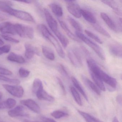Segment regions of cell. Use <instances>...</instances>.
Instances as JSON below:
<instances>
[{
    "label": "cell",
    "mask_w": 122,
    "mask_h": 122,
    "mask_svg": "<svg viewBox=\"0 0 122 122\" xmlns=\"http://www.w3.org/2000/svg\"><path fill=\"white\" fill-rule=\"evenodd\" d=\"M87 63L89 71L95 74L103 82H105L111 87H116L117 82L115 78L110 76L101 70L94 60L90 58H87Z\"/></svg>",
    "instance_id": "obj_1"
},
{
    "label": "cell",
    "mask_w": 122,
    "mask_h": 122,
    "mask_svg": "<svg viewBox=\"0 0 122 122\" xmlns=\"http://www.w3.org/2000/svg\"><path fill=\"white\" fill-rule=\"evenodd\" d=\"M37 29L42 35L53 46L58 55L62 58H64L65 53L60 44L47 27L43 24H40L38 25Z\"/></svg>",
    "instance_id": "obj_2"
},
{
    "label": "cell",
    "mask_w": 122,
    "mask_h": 122,
    "mask_svg": "<svg viewBox=\"0 0 122 122\" xmlns=\"http://www.w3.org/2000/svg\"><path fill=\"white\" fill-rule=\"evenodd\" d=\"M0 11L14 16L18 19L31 22H35L33 17L27 12L15 10L8 6H0Z\"/></svg>",
    "instance_id": "obj_3"
},
{
    "label": "cell",
    "mask_w": 122,
    "mask_h": 122,
    "mask_svg": "<svg viewBox=\"0 0 122 122\" xmlns=\"http://www.w3.org/2000/svg\"><path fill=\"white\" fill-rule=\"evenodd\" d=\"M75 35L79 40L82 41L90 47L91 48L101 60H105V56L104 51L98 45L87 37L82 32L76 31Z\"/></svg>",
    "instance_id": "obj_4"
},
{
    "label": "cell",
    "mask_w": 122,
    "mask_h": 122,
    "mask_svg": "<svg viewBox=\"0 0 122 122\" xmlns=\"http://www.w3.org/2000/svg\"><path fill=\"white\" fill-rule=\"evenodd\" d=\"M67 54L69 60L75 67L80 68L83 66L82 57L78 48L75 47L69 48Z\"/></svg>",
    "instance_id": "obj_5"
},
{
    "label": "cell",
    "mask_w": 122,
    "mask_h": 122,
    "mask_svg": "<svg viewBox=\"0 0 122 122\" xmlns=\"http://www.w3.org/2000/svg\"><path fill=\"white\" fill-rule=\"evenodd\" d=\"M14 25L16 34L20 37L30 39H32L34 37V30L32 27L19 23H16Z\"/></svg>",
    "instance_id": "obj_6"
},
{
    "label": "cell",
    "mask_w": 122,
    "mask_h": 122,
    "mask_svg": "<svg viewBox=\"0 0 122 122\" xmlns=\"http://www.w3.org/2000/svg\"><path fill=\"white\" fill-rule=\"evenodd\" d=\"M66 7L68 12L75 17L80 18L81 17V10L79 5L73 0H66Z\"/></svg>",
    "instance_id": "obj_7"
},
{
    "label": "cell",
    "mask_w": 122,
    "mask_h": 122,
    "mask_svg": "<svg viewBox=\"0 0 122 122\" xmlns=\"http://www.w3.org/2000/svg\"><path fill=\"white\" fill-rule=\"evenodd\" d=\"M3 87L11 95L17 98L22 97L24 94V89L20 86H13L4 84Z\"/></svg>",
    "instance_id": "obj_8"
},
{
    "label": "cell",
    "mask_w": 122,
    "mask_h": 122,
    "mask_svg": "<svg viewBox=\"0 0 122 122\" xmlns=\"http://www.w3.org/2000/svg\"><path fill=\"white\" fill-rule=\"evenodd\" d=\"M44 13L47 23L51 30L53 32L58 30V25L57 22L48 10L45 8L44 9Z\"/></svg>",
    "instance_id": "obj_9"
},
{
    "label": "cell",
    "mask_w": 122,
    "mask_h": 122,
    "mask_svg": "<svg viewBox=\"0 0 122 122\" xmlns=\"http://www.w3.org/2000/svg\"><path fill=\"white\" fill-rule=\"evenodd\" d=\"M20 103L22 105L27 107L34 112L39 113L41 111V109L38 104L32 99L22 100L20 101Z\"/></svg>",
    "instance_id": "obj_10"
},
{
    "label": "cell",
    "mask_w": 122,
    "mask_h": 122,
    "mask_svg": "<svg viewBox=\"0 0 122 122\" xmlns=\"http://www.w3.org/2000/svg\"><path fill=\"white\" fill-rule=\"evenodd\" d=\"M0 32L5 34H16L15 30V25L8 22L0 23Z\"/></svg>",
    "instance_id": "obj_11"
},
{
    "label": "cell",
    "mask_w": 122,
    "mask_h": 122,
    "mask_svg": "<svg viewBox=\"0 0 122 122\" xmlns=\"http://www.w3.org/2000/svg\"><path fill=\"white\" fill-rule=\"evenodd\" d=\"M25 56L27 59L29 60L32 59L35 54L40 55V52L37 48L33 47L31 44L25 43Z\"/></svg>",
    "instance_id": "obj_12"
},
{
    "label": "cell",
    "mask_w": 122,
    "mask_h": 122,
    "mask_svg": "<svg viewBox=\"0 0 122 122\" xmlns=\"http://www.w3.org/2000/svg\"><path fill=\"white\" fill-rule=\"evenodd\" d=\"M122 46L118 43H113L109 47V50L111 54L117 57H122Z\"/></svg>",
    "instance_id": "obj_13"
},
{
    "label": "cell",
    "mask_w": 122,
    "mask_h": 122,
    "mask_svg": "<svg viewBox=\"0 0 122 122\" xmlns=\"http://www.w3.org/2000/svg\"><path fill=\"white\" fill-rule=\"evenodd\" d=\"M35 95L37 98L40 100L51 102H54L55 100V98L47 93L44 90L43 87L38 90Z\"/></svg>",
    "instance_id": "obj_14"
},
{
    "label": "cell",
    "mask_w": 122,
    "mask_h": 122,
    "mask_svg": "<svg viewBox=\"0 0 122 122\" xmlns=\"http://www.w3.org/2000/svg\"><path fill=\"white\" fill-rule=\"evenodd\" d=\"M8 114L12 117L24 116L27 115L25 111L24 108L22 106H18L8 112Z\"/></svg>",
    "instance_id": "obj_15"
},
{
    "label": "cell",
    "mask_w": 122,
    "mask_h": 122,
    "mask_svg": "<svg viewBox=\"0 0 122 122\" xmlns=\"http://www.w3.org/2000/svg\"><path fill=\"white\" fill-rule=\"evenodd\" d=\"M59 23L61 27L63 28L64 31L66 33L67 35L68 36L71 38L73 40L78 42H81V41L80 40H79L77 36L75 35H74L73 33L71 32V30L68 28L66 23L62 20H58Z\"/></svg>",
    "instance_id": "obj_16"
},
{
    "label": "cell",
    "mask_w": 122,
    "mask_h": 122,
    "mask_svg": "<svg viewBox=\"0 0 122 122\" xmlns=\"http://www.w3.org/2000/svg\"><path fill=\"white\" fill-rule=\"evenodd\" d=\"M100 16L101 18L111 30L114 31H117V27L115 23L107 14L101 12Z\"/></svg>",
    "instance_id": "obj_17"
},
{
    "label": "cell",
    "mask_w": 122,
    "mask_h": 122,
    "mask_svg": "<svg viewBox=\"0 0 122 122\" xmlns=\"http://www.w3.org/2000/svg\"><path fill=\"white\" fill-rule=\"evenodd\" d=\"M81 15L88 22L92 23L93 25L96 23V18L93 14L91 12L86 10L82 9Z\"/></svg>",
    "instance_id": "obj_18"
},
{
    "label": "cell",
    "mask_w": 122,
    "mask_h": 122,
    "mask_svg": "<svg viewBox=\"0 0 122 122\" xmlns=\"http://www.w3.org/2000/svg\"><path fill=\"white\" fill-rule=\"evenodd\" d=\"M82 78L83 81L85 83L87 86L89 87V88H90L97 95L99 96L101 94L100 90L95 84H94L89 79L85 76H83Z\"/></svg>",
    "instance_id": "obj_19"
},
{
    "label": "cell",
    "mask_w": 122,
    "mask_h": 122,
    "mask_svg": "<svg viewBox=\"0 0 122 122\" xmlns=\"http://www.w3.org/2000/svg\"><path fill=\"white\" fill-rule=\"evenodd\" d=\"M101 2L112 8V9L113 10V12L116 14L121 16L122 15L121 10L118 7V5L115 1H113V0H102V1H101Z\"/></svg>",
    "instance_id": "obj_20"
},
{
    "label": "cell",
    "mask_w": 122,
    "mask_h": 122,
    "mask_svg": "<svg viewBox=\"0 0 122 122\" xmlns=\"http://www.w3.org/2000/svg\"><path fill=\"white\" fill-rule=\"evenodd\" d=\"M7 59L11 62L19 63H24L25 61L22 56L13 52L11 53L8 55Z\"/></svg>",
    "instance_id": "obj_21"
},
{
    "label": "cell",
    "mask_w": 122,
    "mask_h": 122,
    "mask_svg": "<svg viewBox=\"0 0 122 122\" xmlns=\"http://www.w3.org/2000/svg\"><path fill=\"white\" fill-rule=\"evenodd\" d=\"M90 73L91 77L94 82L95 83V85L97 86L100 89V90H101L103 91H105L106 90L105 87L102 80L98 76H97L93 73L90 71Z\"/></svg>",
    "instance_id": "obj_22"
},
{
    "label": "cell",
    "mask_w": 122,
    "mask_h": 122,
    "mask_svg": "<svg viewBox=\"0 0 122 122\" xmlns=\"http://www.w3.org/2000/svg\"><path fill=\"white\" fill-rule=\"evenodd\" d=\"M53 33L62 45L63 47L64 48H66L69 44V41L68 39L62 33L59 31L58 30Z\"/></svg>",
    "instance_id": "obj_23"
},
{
    "label": "cell",
    "mask_w": 122,
    "mask_h": 122,
    "mask_svg": "<svg viewBox=\"0 0 122 122\" xmlns=\"http://www.w3.org/2000/svg\"><path fill=\"white\" fill-rule=\"evenodd\" d=\"M50 7L53 13L58 17H61L63 15V11L61 6L56 3H51Z\"/></svg>",
    "instance_id": "obj_24"
},
{
    "label": "cell",
    "mask_w": 122,
    "mask_h": 122,
    "mask_svg": "<svg viewBox=\"0 0 122 122\" xmlns=\"http://www.w3.org/2000/svg\"><path fill=\"white\" fill-rule=\"evenodd\" d=\"M71 80H72V82L73 84V85L75 87L77 88V90L80 92L81 93L82 95L85 99L88 101V98L87 97V96L86 95L85 92L84 91L83 88L81 86V85L80 83H79L77 80L74 77H71Z\"/></svg>",
    "instance_id": "obj_25"
},
{
    "label": "cell",
    "mask_w": 122,
    "mask_h": 122,
    "mask_svg": "<svg viewBox=\"0 0 122 122\" xmlns=\"http://www.w3.org/2000/svg\"><path fill=\"white\" fill-rule=\"evenodd\" d=\"M78 111L86 122H103L85 112L79 110H78Z\"/></svg>",
    "instance_id": "obj_26"
},
{
    "label": "cell",
    "mask_w": 122,
    "mask_h": 122,
    "mask_svg": "<svg viewBox=\"0 0 122 122\" xmlns=\"http://www.w3.org/2000/svg\"><path fill=\"white\" fill-rule=\"evenodd\" d=\"M42 51L44 56L48 60L51 61L55 60V54L53 51L48 47L46 46H43L42 47Z\"/></svg>",
    "instance_id": "obj_27"
},
{
    "label": "cell",
    "mask_w": 122,
    "mask_h": 122,
    "mask_svg": "<svg viewBox=\"0 0 122 122\" xmlns=\"http://www.w3.org/2000/svg\"><path fill=\"white\" fill-rule=\"evenodd\" d=\"M67 20L69 23L72 25V27L74 28L75 30H76V31L80 32H82V28L81 25L77 21L70 16L68 17Z\"/></svg>",
    "instance_id": "obj_28"
},
{
    "label": "cell",
    "mask_w": 122,
    "mask_h": 122,
    "mask_svg": "<svg viewBox=\"0 0 122 122\" xmlns=\"http://www.w3.org/2000/svg\"><path fill=\"white\" fill-rule=\"evenodd\" d=\"M43 87L42 81L39 78H36L33 83L32 89L33 93L36 94L38 90Z\"/></svg>",
    "instance_id": "obj_29"
},
{
    "label": "cell",
    "mask_w": 122,
    "mask_h": 122,
    "mask_svg": "<svg viewBox=\"0 0 122 122\" xmlns=\"http://www.w3.org/2000/svg\"><path fill=\"white\" fill-rule=\"evenodd\" d=\"M70 89L71 93H72L76 102L80 106H82V100H81V98L78 92L76 90L75 88L73 86L70 87Z\"/></svg>",
    "instance_id": "obj_30"
},
{
    "label": "cell",
    "mask_w": 122,
    "mask_h": 122,
    "mask_svg": "<svg viewBox=\"0 0 122 122\" xmlns=\"http://www.w3.org/2000/svg\"><path fill=\"white\" fill-rule=\"evenodd\" d=\"M92 25L95 30L101 35L107 38H110L111 37L110 34L100 25L96 23L93 24Z\"/></svg>",
    "instance_id": "obj_31"
},
{
    "label": "cell",
    "mask_w": 122,
    "mask_h": 122,
    "mask_svg": "<svg viewBox=\"0 0 122 122\" xmlns=\"http://www.w3.org/2000/svg\"><path fill=\"white\" fill-rule=\"evenodd\" d=\"M0 81H3L15 85H19L20 83V81L18 79L9 78L1 75H0Z\"/></svg>",
    "instance_id": "obj_32"
},
{
    "label": "cell",
    "mask_w": 122,
    "mask_h": 122,
    "mask_svg": "<svg viewBox=\"0 0 122 122\" xmlns=\"http://www.w3.org/2000/svg\"><path fill=\"white\" fill-rule=\"evenodd\" d=\"M5 108H12L15 106L17 103L15 99L12 98H9L7 99L5 101L3 102Z\"/></svg>",
    "instance_id": "obj_33"
},
{
    "label": "cell",
    "mask_w": 122,
    "mask_h": 122,
    "mask_svg": "<svg viewBox=\"0 0 122 122\" xmlns=\"http://www.w3.org/2000/svg\"><path fill=\"white\" fill-rule=\"evenodd\" d=\"M51 115L56 119H59L63 117H67L68 114L67 113L60 110L53 111L51 113Z\"/></svg>",
    "instance_id": "obj_34"
},
{
    "label": "cell",
    "mask_w": 122,
    "mask_h": 122,
    "mask_svg": "<svg viewBox=\"0 0 122 122\" xmlns=\"http://www.w3.org/2000/svg\"><path fill=\"white\" fill-rule=\"evenodd\" d=\"M85 32L86 34L88 37H90L93 40H94L95 41H96L98 43L100 44H102L103 43V42L102 40L95 34L93 33L92 32H90V31H89L87 30H85Z\"/></svg>",
    "instance_id": "obj_35"
},
{
    "label": "cell",
    "mask_w": 122,
    "mask_h": 122,
    "mask_svg": "<svg viewBox=\"0 0 122 122\" xmlns=\"http://www.w3.org/2000/svg\"><path fill=\"white\" fill-rule=\"evenodd\" d=\"M57 70L64 77L68 78L69 75L65 66L62 64H59L57 66Z\"/></svg>",
    "instance_id": "obj_36"
},
{
    "label": "cell",
    "mask_w": 122,
    "mask_h": 122,
    "mask_svg": "<svg viewBox=\"0 0 122 122\" xmlns=\"http://www.w3.org/2000/svg\"><path fill=\"white\" fill-rule=\"evenodd\" d=\"M30 72L28 70L21 67L19 70V73L20 76L22 78H26L28 77L30 75Z\"/></svg>",
    "instance_id": "obj_37"
},
{
    "label": "cell",
    "mask_w": 122,
    "mask_h": 122,
    "mask_svg": "<svg viewBox=\"0 0 122 122\" xmlns=\"http://www.w3.org/2000/svg\"><path fill=\"white\" fill-rule=\"evenodd\" d=\"M1 36L2 37L3 39H5L7 41L15 43H18L20 42V41L18 40L13 38L9 36L3 34V35H1Z\"/></svg>",
    "instance_id": "obj_38"
},
{
    "label": "cell",
    "mask_w": 122,
    "mask_h": 122,
    "mask_svg": "<svg viewBox=\"0 0 122 122\" xmlns=\"http://www.w3.org/2000/svg\"><path fill=\"white\" fill-rule=\"evenodd\" d=\"M11 49V46L10 45L3 46L0 47V55L3 53H7L9 52Z\"/></svg>",
    "instance_id": "obj_39"
},
{
    "label": "cell",
    "mask_w": 122,
    "mask_h": 122,
    "mask_svg": "<svg viewBox=\"0 0 122 122\" xmlns=\"http://www.w3.org/2000/svg\"><path fill=\"white\" fill-rule=\"evenodd\" d=\"M12 73L10 71L6 68L0 67V75H11Z\"/></svg>",
    "instance_id": "obj_40"
},
{
    "label": "cell",
    "mask_w": 122,
    "mask_h": 122,
    "mask_svg": "<svg viewBox=\"0 0 122 122\" xmlns=\"http://www.w3.org/2000/svg\"><path fill=\"white\" fill-rule=\"evenodd\" d=\"M57 81L58 83L59 84V85L60 86L61 89L63 91V92L64 93V95H65L66 94V90L64 86V84L62 82L60 78L58 77H57Z\"/></svg>",
    "instance_id": "obj_41"
},
{
    "label": "cell",
    "mask_w": 122,
    "mask_h": 122,
    "mask_svg": "<svg viewBox=\"0 0 122 122\" xmlns=\"http://www.w3.org/2000/svg\"><path fill=\"white\" fill-rule=\"evenodd\" d=\"M13 4L12 2L8 0H0V6H8L11 7Z\"/></svg>",
    "instance_id": "obj_42"
},
{
    "label": "cell",
    "mask_w": 122,
    "mask_h": 122,
    "mask_svg": "<svg viewBox=\"0 0 122 122\" xmlns=\"http://www.w3.org/2000/svg\"><path fill=\"white\" fill-rule=\"evenodd\" d=\"M41 119L43 122H57L52 118L46 117H42L41 118Z\"/></svg>",
    "instance_id": "obj_43"
},
{
    "label": "cell",
    "mask_w": 122,
    "mask_h": 122,
    "mask_svg": "<svg viewBox=\"0 0 122 122\" xmlns=\"http://www.w3.org/2000/svg\"><path fill=\"white\" fill-rule=\"evenodd\" d=\"M7 15L0 12V21H4L8 18Z\"/></svg>",
    "instance_id": "obj_44"
},
{
    "label": "cell",
    "mask_w": 122,
    "mask_h": 122,
    "mask_svg": "<svg viewBox=\"0 0 122 122\" xmlns=\"http://www.w3.org/2000/svg\"><path fill=\"white\" fill-rule=\"evenodd\" d=\"M116 100L119 104L121 105L122 104V97H121V96H118L116 98Z\"/></svg>",
    "instance_id": "obj_45"
},
{
    "label": "cell",
    "mask_w": 122,
    "mask_h": 122,
    "mask_svg": "<svg viewBox=\"0 0 122 122\" xmlns=\"http://www.w3.org/2000/svg\"><path fill=\"white\" fill-rule=\"evenodd\" d=\"M5 109V106H4L3 102H0V109Z\"/></svg>",
    "instance_id": "obj_46"
},
{
    "label": "cell",
    "mask_w": 122,
    "mask_h": 122,
    "mask_svg": "<svg viewBox=\"0 0 122 122\" xmlns=\"http://www.w3.org/2000/svg\"><path fill=\"white\" fill-rule=\"evenodd\" d=\"M23 122H41L40 121H31L29 120H24Z\"/></svg>",
    "instance_id": "obj_47"
},
{
    "label": "cell",
    "mask_w": 122,
    "mask_h": 122,
    "mask_svg": "<svg viewBox=\"0 0 122 122\" xmlns=\"http://www.w3.org/2000/svg\"><path fill=\"white\" fill-rule=\"evenodd\" d=\"M18 2H20L25 3H30L31 2V1H29V0H23V1H18Z\"/></svg>",
    "instance_id": "obj_48"
},
{
    "label": "cell",
    "mask_w": 122,
    "mask_h": 122,
    "mask_svg": "<svg viewBox=\"0 0 122 122\" xmlns=\"http://www.w3.org/2000/svg\"><path fill=\"white\" fill-rule=\"evenodd\" d=\"M112 122H119L117 118L116 117H115L113 119L112 121Z\"/></svg>",
    "instance_id": "obj_49"
},
{
    "label": "cell",
    "mask_w": 122,
    "mask_h": 122,
    "mask_svg": "<svg viewBox=\"0 0 122 122\" xmlns=\"http://www.w3.org/2000/svg\"><path fill=\"white\" fill-rule=\"evenodd\" d=\"M4 44V42L2 39L0 38V46L3 45Z\"/></svg>",
    "instance_id": "obj_50"
},
{
    "label": "cell",
    "mask_w": 122,
    "mask_h": 122,
    "mask_svg": "<svg viewBox=\"0 0 122 122\" xmlns=\"http://www.w3.org/2000/svg\"><path fill=\"white\" fill-rule=\"evenodd\" d=\"M3 96V94L1 92H0V100H2Z\"/></svg>",
    "instance_id": "obj_51"
},
{
    "label": "cell",
    "mask_w": 122,
    "mask_h": 122,
    "mask_svg": "<svg viewBox=\"0 0 122 122\" xmlns=\"http://www.w3.org/2000/svg\"><path fill=\"white\" fill-rule=\"evenodd\" d=\"M0 122H4V121H2L0 120Z\"/></svg>",
    "instance_id": "obj_52"
}]
</instances>
